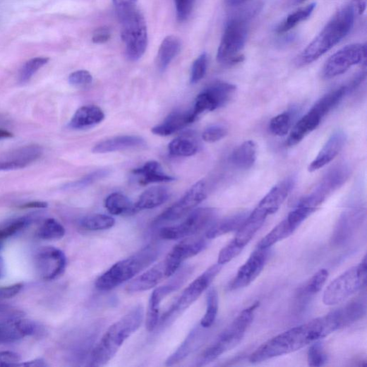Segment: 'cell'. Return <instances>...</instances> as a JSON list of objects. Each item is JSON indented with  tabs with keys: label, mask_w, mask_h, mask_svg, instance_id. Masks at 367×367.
Listing matches in <instances>:
<instances>
[{
	"label": "cell",
	"mask_w": 367,
	"mask_h": 367,
	"mask_svg": "<svg viewBox=\"0 0 367 367\" xmlns=\"http://www.w3.org/2000/svg\"><path fill=\"white\" fill-rule=\"evenodd\" d=\"M340 329L335 311H332L269 339L251 354L250 361L258 363L299 351Z\"/></svg>",
	"instance_id": "obj_1"
},
{
	"label": "cell",
	"mask_w": 367,
	"mask_h": 367,
	"mask_svg": "<svg viewBox=\"0 0 367 367\" xmlns=\"http://www.w3.org/2000/svg\"><path fill=\"white\" fill-rule=\"evenodd\" d=\"M355 8L347 5L337 11L323 30L307 46L296 61L299 66L312 64L332 50L351 30Z\"/></svg>",
	"instance_id": "obj_2"
},
{
	"label": "cell",
	"mask_w": 367,
	"mask_h": 367,
	"mask_svg": "<svg viewBox=\"0 0 367 367\" xmlns=\"http://www.w3.org/2000/svg\"><path fill=\"white\" fill-rule=\"evenodd\" d=\"M144 320V308L137 306L111 326L92 352L90 366H102L117 354L124 342L138 330Z\"/></svg>",
	"instance_id": "obj_3"
},
{
	"label": "cell",
	"mask_w": 367,
	"mask_h": 367,
	"mask_svg": "<svg viewBox=\"0 0 367 367\" xmlns=\"http://www.w3.org/2000/svg\"><path fill=\"white\" fill-rule=\"evenodd\" d=\"M160 252L158 246L150 245L119 261L100 277L96 282V288L101 291H109L131 280L152 265Z\"/></svg>",
	"instance_id": "obj_4"
},
{
	"label": "cell",
	"mask_w": 367,
	"mask_h": 367,
	"mask_svg": "<svg viewBox=\"0 0 367 367\" xmlns=\"http://www.w3.org/2000/svg\"><path fill=\"white\" fill-rule=\"evenodd\" d=\"M251 17L252 13H248L228 20L217 54V60L219 64L231 66L243 61L244 57L241 52L247 41L249 19Z\"/></svg>",
	"instance_id": "obj_5"
},
{
	"label": "cell",
	"mask_w": 367,
	"mask_h": 367,
	"mask_svg": "<svg viewBox=\"0 0 367 367\" xmlns=\"http://www.w3.org/2000/svg\"><path fill=\"white\" fill-rule=\"evenodd\" d=\"M258 304V303L253 304L238 315L234 323L224 330L217 340L202 354L198 361V366L206 365L215 361L226 351L234 349L241 342L247 330L253 323L254 312Z\"/></svg>",
	"instance_id": "obj_6"
},
{
	"label": "cell",
	"mask_w": 367,
	"mask_h": 367,
	"mask_svg": "<svg viewBox=\"0 0 367 367\" xmlns=\"http://www.w3.org/2000/svg\"><path fill=\"white\" fill-rule=\"evenodd\" d=\"M121 36L125 44L126 55L131 61H139L148 45V32L143 15L136 8L119 18Z\"/></svg>",
	"instance_id": "obj_7"
},
{
	"label": "cell",
	"mask_w": 367,
	"mask_h": 367,
	"mask_svg": "<svg viewBox=\"0 0 367 367\" xmlns=\"http://www.w3.org/2000/svg\"><path fill=\"white\" fill-rule=\"evenodd\" d=\"M366 282L367 262L365 255L359 265L347 270L328 286L323 301L327 306L340 304L365 287Z\"/></svg>",
	"instance_id": "obj_8"
},
{
	"label": "cell",
	"mask_w": 367,
	"mask_h": 367,
	"mask_svg": "<svg viewBox=\"0 0 367 367\" xmlns=\"http://www.w3.org/2000/svg\"><path fill=\"white\" fill-rule=\"evenodd\" d=\"M217 212L214 208L194 210L182 223L161 229L160 236L167 241H178L191 238L208 229L216 222Z\"/></svg>",
	"instance_id": "obj_9"
},
{
	"label": "cell",
	"mask_w": 367,
	"mask_h": 367,
	"mask_svg": "<svg viewBox=\"0 0 367 367\" xmlns=\"http://www.w3.org/2000/svg\"><path fill=\"white\" fill-rule=\"evenodd\" d=\"M222 268V265L217 263L206 270L198 278L192 282L183 291L177 301L162 315L161 324L169 323L170 319L187 310L208 289Z\"/></svg>",
	"instance_id": "obj_10"
},
{
	"label": "cell",
	"mask_w": 367,
	"mask_h": 367,
	"mask_svg": "<svg viewBox=\"0 0 367 367\" xmlns=\"http://www.w3.org/2000/svg\"><path fill=\"white\" fill-rule=\"evenodd\" d=\"M192 272L191 267L183 268L170 282L154 290L150 299L147 313L146 328L148 332H152L157 327L160 306L163 300L184 285L190 278Z\"/></svg>",
	"instance_id": "obj_11"
},
{
	"label": "cell",
	"mask_w": 367,
	"mask_h": 367,
	"mask_svg": "<svg viewBox=\"0 0 367 367\" xmlns=\"http://www.w3.org/2000/svg\"><path fill=\"white\" fill-rule=\"evenodd\" d=\"M366 52V44L356 43L345 46L327 61L323 69L324 77L332 78L346 73L352 66L365 61Z\"/></svg>",
	"instance_id": "obj_12"
},
{
	"label": "cell",
	"mask_w": 367,
	"mask_h": 367,
	"mask_svg": "<svg viewBox=\"0 0 367 367\" xmlns=\"http://www.w3.org/2000/svg\"><path fill=\"white\" fill-rule=\"evenodd\" d=\"M207 196L206 183L201 180L195 184L179 201L163 212L155 219V223L173 222L191 212Z\"/></svg>",
	"instance_id": "obj_13"
},
{
	"label": "cell",
	"mask_w": 367,
	"mask_h": 367,
	"mask_svg": "<svg viewBox=\"0 0 367 367\" xmlns=\"http://www.w3.org/2000/svg\"><path fill=\"white\" fill-rule=\"evenodd\" d=\"M207 246V241L201 238L186 239L176 244L163 260L167 279L177 272L184 262L200 253Z\"/></svg>",
	"instance_id": "obj_14"
},
{
	"label": "cell",
	"mask_w": 367,
	"mask_h": 367,
	"mask_svg": "<svg viewBox=\"0 0 367 367\" xmlns=\"http://www.w3.org/2000/svg\"><path fill=\"white\" fill-rule=\"evenodd\" d=\"M349 176V169L339 165L331 169L320 181L315 190L306 197L314 207L318 208L335 191L342 187Z\"/></svg>",
	"instance_id": "obj_15"
},
{
	"label": "cell",
	"mask_w": 367,
	"mask_h": 367,
	"mask_svg": "<svg viewBox=\"0 0 367 367\" xmlns=\"http://www.w3.org/2000/svg\"><path fill=\"white\" fill-rule=\"evenodd\" d=\"M36 268L40 277L52 281L61 275L66 267L67 259L64 253L54 247L42 248L35 257Z\"/></svg>",
	"instance_id": "obj_16"
},
{
	"label": "cell",
	"mask_w": 367,
	"mask_h": 367,
	"mask_svg": "<svg viewBox=\"0 0 367 367\" xmlns=\"http://www.w3.org/2000/svg\"><path fill=\"white\" fill-rule=\"evenodd\" d=\"M268 249L256 248L246 263L241 267L229 290H238L249 286L263 271L267 261Z\"/></svg>",
	"instance_id": "obj_17"
},
{
	"label": "cell",
	"mask_w": 367,
	"mask_h": 367,
	"mask_svg": "<svg viewBox=\"0 0 367 367\" xmlns=\"http://www.w3.org/2000/svg\"><path fill=\"white\" fill-rule=\"evenodd\" d=\"M295 181V178L289 177L279 183L263 198L253 211L265 218L277 212L293 190Z\"/></svg>",
	"instance_id": "obj_18"
},
{
	"label": "cell",
	"mask_w": 367,
	"mask_h": 367,
	"mask_svg": "<svg viewBox=\"0 0 367 367\" xmlns=\"http://www.w3.org/2000/svg\"><path fill=\"white\" fill-rule=\"evenodd\" d=\"M167 279L164 262L155 265L143 274L137 275L126 287L129 294L144 292L157 287Z\"/></svg>",
	"instance_id": "obj_19"
},
{
	"label": "cell",
	"mask_w": 367,
	"mask_h": 367,
	"mask_svg": "<svg viewBox=\"0 0 367 367\" xmlns=\"http://www.w3.org/2000/svg\"><path fill=\"white\" fill-rule=\"evenodd\" d=\"M325 114L315 104L312 109L295 125L287 140L289 147L299 144L304 138L320 124Z\"/></svg>",
	"instance_id": "obj_20"
},
{
	"label": "cell",
	"mask_w": 367,
	"mask_h": 367,
	"mask_svg": "<svg viewBox=\"0 0 367 367\" xmlns=\"http://www.w3.org/2000/svg\"><path fill=\"white\" fill-rule=\"evenodd\" d=\"M347 141V136L342 131L334 133L319 152L315 160L310 164L308 171L311 172L323 168L339 154Z\"/></svg>",
	"instance_id": "obj_21"
},
{
	"label": "cell",
	"mask_w": 367,
	"mask_h": 367,
	"mask_svg": "<svg viewBox=\"0 0 367 367\" xmlns=\"http://www.w3.org/2000/svg\"><path fill=\"white\" fill-rule=\"evenodd\" d=\"M36 326L28 319H14L0 325V344H7L33 335Z\"/></svg>",
	"instance_id": "obj_22"
},
{
	"label": "cell",
	"mask_w": 367,
	"mask_h": 367,
	"mask_svg": "<svg viewBox=\"0 0 367 367\" xmlns=\"http://www.w3.org/2000/svg\"><path fill=\"white\" fill-rule=\"evenodd\" d=\"M236 89L234 84L216 81L207 87L202 93L210 104V112H213L231 102L236 95Z\"/></svg>",
	"instance_id": "obj_23"
},
{
	"label": "cell",
	"mask_w": 367,
	"mask_h": 367,
	"mask_svg": "<svg viewBox=\"0 0 367 367\" xmlns=\"http://www.w3.org/2000/svg\"><path fill=\"white\" fill-rule=\"evenodd\" d=\"M145 145V142L140 136L125 135L111 138L101 142L93 148L95 154H104L140 148Z\"/></svg>",
	"instance_id": "obj_24"
},
{
	"label": "cell",
	"mask_w": 367,
	"mask_h": 367,
	"mask_svg": "<svg viewBox=\"0 0 367 367\" xmlns=\"http://www.w3.org/2000/svg\"><path fill=\"white\" fill-rule=\"evenodd\" d=\"M196 119L191 112H172L161 124L152 128L156 135L167 136L193 123Z\"/></svg>",
	"instance_id": "obj_25"
},
{
	"label": "cell",
	"mask_w": 367,
	"mask_h": 367,
	"mask_svg": "<svg viewBox=\"0 0 367 367\" xmlns=\"http://www.w3.org/2000/svg\"><path fill=\"white\" fill-rule=\"evenodd\" d=\"M105 119L103 110L97 106H85L76 111L68 126L72 129H85L102 123Z\"/></svg>",
	"instance_id": "obj_26"
},
{
	"label": "cell",
	"mask_w": 367,
	"mask_h": 367,
	"mask_svg": "<svg viewBox=\"0 0 367 367\" xmlns=\"http://www.w3.org/2000/svg\"><path fill=\"white\" fill-rule=\"evenodd\" d=\"M132 173L139 176L142 186H148L152 183L172 181L176 179L166 174L161 164L156 161H150L143 167L134 169Z\"/></svg>",
	"instance_id": "obj_27"
},
{
	"label": "cell",
	"mask_w": 367,
	"mask_h": 367,
	"mask_svg": "<svg viewBox=\"0 0 367 367\" xmlns=\"http://www.w3.org/2000/svg\"><path fill=\"white\" fill-rule=\"evenodd\" d=\"M248 215L246 212H241L227 217L212 224L206 232V239L212 240L226 235L229 233L237 231L245 222Z\"/></svg>",
	"instance_id": "obj_28"
},
{
	"label": "cell",
	"mask_w": 367,
	"mask_h": 367,
	"mask_svg": "<svg viewBox=\"0 0 367 367\" xmlns=\"http://www.w3.org/2000/svg\"><path fill=\"white\" fill-rule=\"evenodd\" d=\"M168 189L164 187H152L144 192L139 200L133 205L135 213L145 210L156 208L169 198Z\"/></svg>",
	"instance_id": "obj_29"
},
{
	"label": "cell",
	"mask_w": 367,
	"mask_h": 367,
	"mask_svg": "<svg viewBox=\"0 0 367 367\" xmlns=\"http://www.w3.org/2000/svg\"><path fill=\"white\" fill-rule=\"evenodd\" d=\"M181 45L179 38L174 35H169L163 40L157 57V68L161 72H164L179 54Z\"/></svg>",
	"instance_id": "obj_30"
},
{
	"label": "cell",
	"mask_w": 367,
	"mask_h": 367,
	"mask_svg": "<svg viewBox=\"0 0 367 367\" xmlns=\"http://www.w3.org/2000/svg\"><path fill=\"white\" fill-rule=\"evenodd\" d=\"M257 160V147L253 141L243 143L233 152L231 161L232 164L240 169H251Z\"/></svg>",
	"instance_id": "obj_31"
},
{
	"label": "cell",
	"mask_w": 367,
	"mask_h": 367,
	"mask_svg": "<svg viewBox=\"0 0 367 367\" xmlns=\"http://www.w3.org/2000/svg\"><path fill=\"white\" fill-rule=\"evenodd\" d=\"M361 217L362 213L355 210L345 212L339 221L335 229V241L339 243L348 239L354 232Z\"/></svg>",
	"instance_id": "obj_32"
},
{
	"label": "cell",
	"mask_w": 367,
	"mask_h": 367,
	"mask_svg": "<svg viewBox=\"0 0 367 367\" xmlns=\"http://www.w3.org/2000/svg\"><path fill=\"white\" fill-rule=\"evenodd\" d=\"M200 149L198 140L193 136H181L176 138L169 145L170 155L176 157H191Z\"/></svg>",
	"instance_id": "obj_33"
},
{
	"label": "cell",
	"mask_w": 367,
	"mask_h": 367,
	"mask_svg": "<svg viewBox=\"0 0 367 367\" xmlns=\"http://www.w3.org/2000/svg\"><path fill=\"white\" fill-rule=\"evenodd\" d=\"M296 228L286 218L264 237L258 244L257 248L268 249L275 243H277L291 236Z\"/></svg>",
	"instance_id": "obj_34"
},
{
	"label": "cell",
	"mask_w": 367,
	"mask_h": 367,
	"mask_svg": "<svg viewBox=\"0 0 367 367\" xmlns=\"http://www.w3.org/2000/svg\"><path fill=\"white\" fill-rule=\"evenodd\" d=\"M200 333V330L198 328H195L192 330L176 351L167 359L166 366H171L175 365L186 359L198 346Z\"/></svg>",
	"instance_id": "obj_35"
},
{
	"label": "cell",
	"mask_w": 367,
	"mask_h": 367,
	"mask_svg": "<svg viewBox=\"0 0 367 367\" xmlns=\"http://www.w3.org/2000/svg\"><path fill=\"white\" fill-rule=\"evenodd\" d=\"M105 207L113 215L134 214L133 204L124 195L114 193L107 197Z\"/></svg>",
	"instance_id": "obj_36"
},
{
	"label": "cell",
	"mask_w": 367,
	"mask_h": 367,
	"mask_svg": "<svg viewBox=\"0 0 367 367\" xmlns=\"http://www.w3.org/2000/svg\"><path fill=\"white\" fill-rule=\"evenodd\" d=\"M316 4H311L289 15L277 28V32L283 34L289 32L301 23L308 19L315 8Z\"/></svg>",
	"instance_id": "obj_37"
},
{
	"label": "cell",
	"mask_w": 367,
	"mask_h": 367,
	"mask_svg": "<svg viewBox=\"0 0 367 367\" xmlns=\"http://www.w3.org/2000/svg\"><path fill=\"white\" fill-rule=\"evenodd\" d=\"M365 306L359 301L351 302L337 309L342 328L360 319L365 313Z\"/></svg>",
	"instance_id": "obj_38"
},
{
	"label": "cell",
	"mask_w": 367,
	"mask_h": 367,
	"mask_svg": "<svg viewBox=\"0 0 367 367\" xmlns=\"http://www.w3.org/2000/svg\"><path fill=\"white\" fill-rule=\"evenodd\" d=\"M115 219L107 215H93L83 218L80 226L89 231H105L114 226Z\"/></svg>",
	"instance_id": "obj_39"
},
{
	"label": "cell",
	"mask_w": 367,
	"mask_h": 367,
	"mask_svg": "<svg viewBox=\"0 0 367 367\" xmlns=\"http://www.w3.org/2000/svg\"><path fill=\"white\" fill-rule=\"evenodd\" d=\"M65 234L64 227L53 218L46 219L37 232L38 238L47 241L60 240L64 237Z\"/></svg>",
	"instance_id": "obj_40"
},
{
	"label": "cell",
	"mask_w": 367,
	"mask_h": 367,
	"mask_svg": "<svg viewBox=\"0 0 367 367\" xmlns=\"http://www.w3.org/2000/svg\"><path fill=\"white\" fill-rule=\"evenodd\" d=\"M219 307V298L217 291L212 288L209 290L207 296L206 312L200 321V326L204 329L211 327L215 321Z\"/></svg>",
	"instance_id": "obj_41"
},
{
	"label": "cell",
	"mask_w": 367,
	"mask_h": 367,
	"mask_svg": "<svg viewBox=\"0 0 367 367\" xmlns=\"http://www.w3.org/2000/svg\"><path fill=\"white\" fill-rule=\"evenodd\" d=\"M110 174L108 169H99L85 175L79 180L67 184L64 190H80L92 185L95 182L107 176Z\"/></svg>",
	"instance_id": "obj_42"
},
{
	"label": "cell",
	"mask_w": 367,
	"mask_h": 367,
	"mask_svg": "<svg viewBox=\"0 0 367 367\" xmlns=\"http://www.w3.org/2000/svg\"><path fill=\"white\" fill-rule=\"evenodd\" d=\"M50 59L45 57L34 58L27 61L23 66L19 76V82L25 84L30 81L32 77L44 66L49 62Z\"/></svg>",
	"instance_id": "obj_43"
},
{
	"label": "cell",
	"mask_w": 367,
	"mask_h": 367,
	"mask_svg": "<svg viewBox=\"0 0 367 367\" xmlns=\"http://www.w3.org/2000/svg\"><path fill=\"white\" fill-rule=\"evenodd\" d=\"M292 126V114L289 112L281 114L272 118L269 128L272 133L279 136L288 134Z\"/></svg>",
	"instance_id": "obj_44"
},
{
	"label": "cell",
	"mask_w": 367,
	"mask_h": 367,
	"mask_svg": "<svg viewBox=\"0 0 367 367\" xmlns=\"http://www.w3.org/2000/svg\"><path fill=\"white\" fill-rule=\"evenodd\" d=\"M329 278V271L320 269L313 275L303 289L304 295L313 296L323 289Z\"/></svg>",
	"instance_id": "obj_45"
},
{
	"label": "cell",
	"mask_w": 367,
	"mask_h": 367,
	"mask_svg": "<svg viewBox=\"0 0 367 367\" xmlns=\"http://www.w3.org/2000/svg\"><path fill=\"white\" fill-rule=\"evenodd\" d=\"M31 222V219L23 217L16 219L7 226L0 229V243L23 231Z\"/></svg>",
	"instance_id": "obj_46"
},
{
	"label": "cell",
	"mask_w": 367,
	"mask_h": 367,
	"mask_svg": "<svg viewBox=\"0 0 367 367\" xmlns=\"http://www.w3.org/2000/svg\"><path fill=\"white\" fill-rule=\"evenodd\" d=\"M327 361V356L323 345L315 342L312 344L308 351V362L310 366L319 367L324 366Z\"/></svg>",
	"instance_id": "obj_47"
},
{
	"label": "cell",
	"mask_w": 367,
	"mask_h": 367,
	"mask_svg": "<svg viewBox=\"0 0 367 367\" xmlns=\"http://www.w3.org/2000/svg\"><path fill=\"white\" fill-rule=\"evenodd\" d=\"M208 66V56L202 54L193 63L191 74V83L196 84L205 76Z\"/></svg>",
	"instance_id": "obj_48"
},
{
	"label": "cell",
	"mask_w": 367,
	"mask_h": 367,
	"mask_svg": "<svg viewBox=\"0 0 367 367\" xmlns=\"http://www.w3.org/2000/svg\"><path fill=\"white\" fill-rule=\"evenodd\" d=\"M227 133V128L224 126H211L207 128L203 133V140L208 143H215L222 140Z\"/></svg>",
	"instance_id": "obj_49"
},
{
	"label": "cell",
	"mask_w": 367,
	"mask_h": 367,
	"mask_svg": "<svg viewBox=\"0 0 367 367\" xmlns=\"http://www.w3.org/2000/svg\"><path fill=\"white\" fill-rule=\"evenodd\" d=\"M68 82L76 87H85L93 82V76L90 72L80 70L72 73L68 77Z\"/></svg>",
	"instance_id": "obj_50"
},
{
	"label": "cell",
	"mask_w": 367,
	"mask_h": 367,
	"mask_svg": "<svg viewBox=\"0 0 367 367\" xmlns=\"http://www.w3.org/2000/svg\"><path fill=\"white\" fill-rule=\"evenodd\" d=\"M174 1L175 4L177 19L180 22L186 20L191 13L193 0H174Z\"/></svg>",
	"instance_id": "obj_51"
},
{
	"label": "cell",
	"mask_w": 367,
	"mask_h": 367,
	"mask_svg": "<svg viewBox=\"0 0 367 367\" xmlns=\"http://www.w3.org/2000/svg\"><path fill=\"white\" fill-rule=\"evenodd\" d=\"M138 0H113L119 18L136 9Z\"/></svg>",
	"instance_id": "obj_52"
},
{
	"label": "cell",
	"mask_w": 367,
	"mask_h": 367,
	"mask_svg": "<svg viewBox=\"0 0 367 367\" xmlns=\"http://www.w3.org/2000/svg\"><path fill=\"white\" fill-rule=\"evenodd\" d=\"M21 361V356L13 351L0 352V366L12 367Z\"/></svg>",
	"instance_id": "obj_53"
},
{
	"label": "cell",
	"mask_w": 367,
	"mask_h": 367,
	"mask_svg": "<svg viewBox=\"0 0 367 367\" xmlns=\"http://www.w3.org/2000/svg\"><path fill=\"white\" fill-rule=\"evenodd\" d=\"M111 37V30L108 27L104 26L95 30L92 36V41L96 44H104L108 42Z\"/></svg>",
	"instance_id": "obj_54"
},
{
	"label": "cell",
	"mask_w": 367,
	"mask_h": 367,
	"mask_svg": "<svg viewBox=\"0 0 367 367\" xmlns=\"http://www.w3.org/2000/svg\"><path fill=\"white\" fill-rule=\"evenodd\" d=\"M23 287V284H16L10 287L0 288V299L13 298L20 292Z\"/></svg>",
	"instance_id": "obj_55"
},
{
	"label": "cell",
	"mask_w": 367,
	"mask_h": 367,
	"mask_svg": "<svg viewBox=\"0 0 367 367\" xmlns=\"http://www.w3.org/2000/svg\"><path fill=\"white\" fill-rule=\"evenodd\" d=\"M26 167L25 164L16 160L0 161V171H11Z\"/></svg>",
	"instance_id": "obj_56"
},
{
	"label": "cell",
	"mask_w": 367,
	"mask_h": 367,
	"mask_svg": "<svg viewBox=\"0 0 367 367\" xmlns=\"http://www.w3.org/2000/svg\"><path fill=\"white\" fill-rule=\"evenodd\" d=\"M47 363L42 359H37L32 361H26L24 363H18L16 366H25V367H45L47 366Z\"/></svg>",
	"instance_id": "obj_57"
},
{
	"label": "cell",
	"mask_w": 367,
	"mask_h": 367,
	"mask_svg": "<svg viewBox=\"0 0 367 367\" xmlns=\"http://www.w3.org/2000/svg\"><path fill=\"white\" fill-rule=\"evenodd\" d=\"M49 206V204L45 202H40V201H35V202H30L25 203L21 206H20V208L21 209H42V208H47Z\"/></svg>",
	"instance_id": "obj_58"
},
{
	"label": "cell",
	"mask_w": 367,
	"mask_h": 367,
	"mask_svg": "<svg viewBox=\"0 0 367 367\" xmlns=\"http://www.w3.org/2000/svg\"><path fill=\"white\" fill-rule=\"evenodd\" d=\"M353 6L356 8L357 12L361 15L366 8V0H352Z\"/></svg>",
	"instance_id": "obj_59"
},
{
	"label": "cell",
	"mask_w": 367,
	"mask_h": 367,
	"mask_svg": "<svg viewBox=\"0 0 367 367\" xmlns=\"http://www.w3.org/2000/svg\"><path fill=\"white\" fill-rule=\"evenodd\" d=\"M13 137V133L9 131L0 128V139H8Z\"/></svg>",
	"instance_id": "obj_60"
},
{
	"label": "cell",
	"mask_w": 367,
	"mask_h": 367,
	"mask_svg": "<svg viewBox=\"0 0 367 367\" xmlns=\"http://www.w3.org/2000/svg\"><path fill=\"white\" fill-rule=\"evenodd\" d=\"M247 0H227L229 5L232 6H238L246 3Z\"/></svg>",
	"instance_id": "obj_61"
},
{
	"label": "cell",
	"mask_w": 367,
	"mask_h": 367,
	"mask_svg": "<svg viewBox=\"0 0 367 367\" xmlns=\"http://www.w3.org/2000/svg\"><path fill=\"white\" fill-rule=\"evenodd\" d=\"M5 270V262L2 257H0V278L3 277Z\"/></svg>",
	"instance_id": "obj_62"
},
{
	"label": "cell",
	"mask_w": 367,
	"mask_h": 367,
	"mask_svg": "<svg viewBox=\"0 0 367 367\" xmlns=\"http://www.w3.org/2000/svg\"><path fill=\"white\" fill-rule=\"evenodd\" d=\"M294 4L298 5L301 4L306 1V0H292Z\"/></svg>",
	"instance_id": "obj_63"
}]
</instances>
